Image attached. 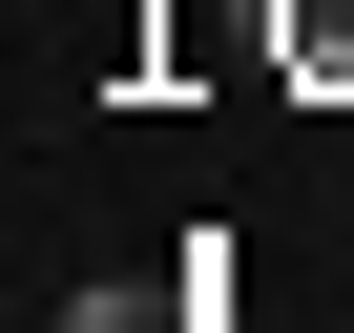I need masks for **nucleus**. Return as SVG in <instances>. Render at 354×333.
<instances>
[{
    "mask_svg": "<svg viewBox=\"0 0 354 333\" xmlns=\"http://www.w3.org/2000/svg\"><path fill=\"white\" fill-rule=\"evenodd\" d=\"M271 63L292 84H354V0H271Z\"/></svg>",
    "mask_w": 354,
    "mask_h": 333,
    "instance_id": "f257e3e1",
    "label": "nucleus"
},
{
    "mask_svg": "<svg viewBox=\"0 0 354 333\" xmlns=\"http://www.w3.org/2000/svg\"><path fill=\"white\" fill-rule=\"evenodd\" d=\"M209 292H63V333H188Z\"/></svg>",
    "mask_w": 354,
    "mask_h": 333,
    "instance_id": "f03ea898",
    "label": "nucleus"
}]
</instances>
